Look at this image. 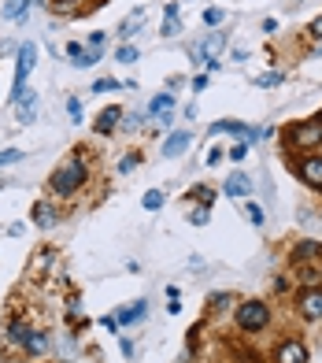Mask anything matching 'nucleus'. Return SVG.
I'll return each mask as SVG.
<instances>
[{
    "mask_svg": "<svg viewBox=\"0 0 322 363\" xmlns=\"http://www.w3.org/2000/svg\"><path fill=\"white\" fill-rule=\"evenodd\" d=\"M85 182H89V167H85V159L74 152V156H67L56 170H52L48 189H52V193H60V197H74Z\"/></svg>",
    "mask_w": 322,
    "mask_h": 363,
    "instance_id": "f257e3e1",
    "label": "nucleus"
},
{
    "mask_svg": "<svg viewBox=\"0 0 322 363\" xmlns=\"http://www.w3.org/2000/svg\"><path fill=\"white\" fill-rule=\"evenodd\" d=\"M282 141H285V152H304V156H311L322 145V123H315V119L289 123L285 130H282Z\"/></svg>",
    "mask_w": 322,
    "mask_h": 363,
    "instance_id": "f03ea898",
    "label": "nucleus"
},
{
    "mask_svg": "<svg viewBox=\"0 0 322 363\" xmlns=\"http://www.w3.org/2000/svg\"><path fill=\"white\" fill-rule=\"evenodd\" d=\"M233 319H238V330H244V334H263L271 326V308H267V301H241Z\"/></svg>",
    "mask_w": 322,
    "mask_h": 363,
    "instance_id": "7ed1b4c3",
    "label": "nucleus"
},
{
    "mask_svg": "<svg viewBox=\"0 0 322 363\" xmlns=\"http://www.w3.org/2000/svg\"><path fill=\"white\" fill-rule=\"evenodd\" d=\"M37 67V45L34 41H23L19 45V60H15V89H12V97H19V93L26 89V78H30V71Z\"/></svg>",
    "mask_w": 322,
    "mask_h": 363,
    "instance_id": "20e7f679",
    "label": "nucleus"
},
{
    "mask_svg": "<svg viewBox=\"0 0 322 363\" xmlns=\"http://www.w3.org/2000/svg\"><path fill=\"white\" fill-rule=\"evenodd\" d=\"M296 315L307 319V323H319L322 319V290H300L296 293Z\"/></svg>",
    "mask_w": 322,
    "mask_h": 363,
    "instance_id": "39448f33",
    "label": "nucleus"
},
{
    "mask_svg": "<svg viewBox=\"0 0 322 363\" xmlns=\"http://www.w3.org/2000/svg\"><path fill=\"white\" fill-rule=\"evenodd\" d=\"M222 45H226V34H204V37L197 41V45H189V56L204 67L208 60L219 56V48H222Z\"/></svg>",
    "mask_w": 322,
    "mask_h": 363,
    "instance_id": "423d86ee",
    "label": "nucleus"
},
{
    "mask_svg": "<svg viewBox=\"0 0 322 363\" xmlns=\"http://www.w3.org/2000/svg\"><path fill=\"white\" fill-rule=\"evenodd\" d=\"M293 170L300 175V182H304V186L322 189V156H300L296 163H293Z\"/></svg>",
    "mask_w": 322,
    "mask_h": 363,
    "instance_id": "0eeeda50",
    "label": "nucleus"
},
{
    "mask_svg": "<svg viewBox=\"0 0 322 363\" xmlns=\"http://www.w3.org/2000/svg\"><path fill=\"white\" fill-rule=\"evenodd\" d=\"M315 260H322V241H296L289 249V267H304Z\"/></svg>",
    "mask_w": 322,
    "mask_h": 363,
    "instance_id": "6e6552de",
    "label": "nucleus"
},
{
    "mask_svg": "<svg viewBox=\"0 0 322 363\" xmlns=\"http://www.w3.org/2000/svg\"><path fill=\"white\" fill-rule=\"evenodd\" d=\"M274 363H307V345L296 337L282 341V345L274 348Z\"/></svg>",
    "mask_w": 322,
    "mask_h": 363,
    "instance_id": "1a4fd4ad",
    "label": "nucleus"
},
{
    "mask_svg": "<svg viewBox=\"0 0 322 363\" xmlns=\"http://www.w3.org/2000/svg\"><path fill=\"white\" fill-rule=\"evenodd\" d=\"M119 123H123V108H119V104H111V108H104L100 115H96V134H115V130H119Z\"/></svg>",
    "mask_w": 322,
    "mask_h": 363,
    "instance_id": "9d476101",
    "label": "nucleus"
},
{
    "mask_svg": "<svg viewBox=\"0 0 322 363\" xmlns=\"http://www.w3.org/2000/svg\"><path fill=\"white\" fill-rule=\"evenodd\" d=\"M222 193H226V197H233V200H244V197H249L252 193V178L249 175H241V170H233V175L226 178V186H222Z\"/></svg>",
    "mask_w": 322,
    "mask_h": 363,
    "instance_id": "9b49d317",
    "label": "nucleus"
},
{
    "mask_svg": "<svg viewBox=\"0 0 322 363\" xmlns=\"http://www.w3.org/2000/svg\"><path fill=\"white\" fill-rule=\"evenodd\" d=\"M34 222L41 230H56L60 227V211L52 208L48 200H37V204H34Z\"/></svg>",
    "mask_w": 322,
    "mask_h": 363,
    "instance_id": "f8f14e48",
    "label": "nucleus"
},
{
    "mask_svg": "<svg viewBox=\"0 0 322 363\" xmlns=\"http://www.w3.org/2000/svg\"><path fill=\"white\" fill-rule=\"evenodd\" d=\"M208 134H211V137H215V134H238V137H244V141H252V130H249L244 123H238V119H219V123H211Z\"/></svg>",
    "mask_w": 322,
    "mask_h": 363,
    "instance_id": "ddd939ff",
    "label": "nucleus"
},
{
    "mask_svg": "<svg viewBox=\"0 0 322 363\" xmlns=\"http://www.w3.org/2000/svg\"><path fill=\"white\" fill-rule=\"evenodd\" d=\"M189 141H193V134L189 130H178V134H170L167 137V145H163V156L167 159H175V156H181L189 148Z\"/></svg>",
    "mask_w": 322,
    "mask_h": 363,
    "instance_id": "4468645a",
    "label": "nucleus"
},
{
    "mask_svg": "<svg viewBox=\"0 0 322 363\" xmlns=\"http://www.w3.org/2000/svg\"><path fill=\"white\" fill-rule=\"evenodd\" d=\"M37 0H8L4 8H0V19H8V23H12V19H23L26 15V8H34Z\"/></svg>",
    "mask_w": 322,
    "mask_h": 363,
    "instance_id": "2eb2a0df",
    "label": "nucleus"
},
{
    "mask_svg": "<svg viewBox=\"0 0 322 363\" xmlns=\"http://www.w3.org/2000/svg\"><path fill=\"white\" fill-rule=\"evenodd\" d=\"M145 15H148L145 8H137V12L126 15V19H123V26H119V37H123V41H126V37H134V34H137V26L145 23Z\"/></svg>",
    "mask_w": 322,
    "mask_h": 363,
    "instance_id": "dca6fc26",
    "label": "nucleus"
},
{
    "mask_svg": "<svg viewBox=\"0 0 322 363\" xmlns=\"http://www.w3.org/2000/svg\"><path fill=\"white\" fill-rule=\"evenodd\" d=\"M145 312H148V301H137L134 308H126V312L115 315V323H119V326H130V323H137V319H141Z\"/></svg>",
    "mask_w": 322,
    "mask_h": 363,
    "instance_id": "f3484780",
    "label": "nucleus"
},
{
    "mask_svg": "<svg viewBox=\"0 0 322 363\" xmlns=\"http://www.w3.org/2000/svg\"><path fill=\"white\" fill-rule=\"evenodd\" d=\"M170 108H175V93H159L148 100V115H167Z\"/></svg>",
    "mask_w": 322,
    "mask_h": 363,
    "instance_id": "a211bd4d",
    "label": "nucleus"
},
{
    "mask_svg": "<svg viewBox=\"0 0 322 363\" xmlns=\"http://www.w3.org/2000/svg\"><path fill=\"white\" fill-rule=\"evenodd\" d=\"M23 348L30 352V356H41V352L48 348V334H45V330H34V334L26 337V345H23Z\"/></svg>",
    "mask_w": 322,
    "mask_h": 363,
    "instance_id": "6ab92c4d",
    "label": "nucleus"
},
{
    "mask_svg": "<svg viewBox=\"0 0 322 363\" xmlns=\"http://www.w3.org/2000/svg\"><path fill=\"white\" fill-rule=\"evenodd\" d=\"M175 26H178V4H167V8H163V30H159V34H163V37H175Z\"/></svg>",
    "mask_w": 322,
    "mask_h": 363,
    "instance_id": "aec40b11",
    "label": "nucleus"
},
{
    "mask_svg": "<svg viewBox=\"0 0 322 363\" xmlns=\"http://www.w3.org/2000/svg\"><path fill=\"white\" fill-rule=\"evenodd\" d=\"M52 260H56V252H52V249H41V252H34V260H30V271H34V274H45V267H48Z\"/></svg>",
    "mask_w": 322,
    "mask_h": 363,
    "instance_id": "412c9836",
    "label": "nucleus"
},
{
    "mask_svg": "<svg viewBox=\"0 0 322 363\" xmlns=\"http://www.w3.org/2000/svg\"><path fill=\"white\" fill-rule=\"evenodd\" d=\"M30 334H34V326H30V323H12V330H8V341H15V345H26Z\"/></svg>",
    "mask_w": 322,
    "mask_h": 363,
    "instance_id": "4be33fe9",
    "label": "nucleus"
},
{
    "mask_svg": "<svg viewBox=\"0 0 322 363\" xmlns=\"http://www.w3.org/2000/svg\"><path fill=\"white\" fill-rule=\"evenodd\" d=\"M189 200H197V204L211 208V200H215V189H211V186H193V189H189Z\"/></svg>",
    "mask_w": 322,
    "mask_h": 363,
    "instance_id": "5701e85b",
    "label": "nucleus"
},
{
    "mask_svg": "<svg viewBox=\"0 0 322 363\" xmlns=\"http://www.w3.org/2000/svg\"><path fill=\"white\" fill-rule=\"evenodd\" d=\"M163 189H148V193H145V200H141V204H145V211H159V208H163Z\"/></svg>",
    "mask_w": 322,
    "mask_h": 363,
    "instance_id": "b1692460",
    "label": "nucleus"
},
{
    "mask_svg": "<svg viewBox=\"0 0 322 363\" xmlns=\"http://www.w3.org/2000/svg\"><path fill=\"white\" fill-rule=\"evenodd\" d=\"M23 148H4V152H0V167H8V163H23Z\"/></svg>",
    "mask_w": 322,
    "mask_h": 363,
    "instance_id": "393cba45",
    "label": "nucleus"
},
{
    "mask_svg": "<svg viewBox=\"0 0 322 363\" xmlns=\"http://www.w3.org/2000/svg\"><path fill=\"white\" fill-rule=\"evenodd\" d=\"M249 156V141H241V145H233V148H226V159L230 163H241V159Z\"/></svg>",
    "mask_w": 322,
    "mask_h": 363,
    "instance_id": "a878e982",
    "label": "nucleus"
},
{
    "mask_svg": "<svg viewBox=\"0 0 322 363\" xmlns=\"http://www.w3.org/2000/svg\"><path fill=\"white\" fill-rule=\"evenodd\" d=\"M244 215H249L252 227H263V222H267V215H263V208H260V204H249V208H244Z\"/></svg>",
    "mask_w": 322,
    "mask_h": 363,
    "instance_id": "bb28decb",
    "label": "nucleus"
},
{
    "mask_svg": "<svg viewBox=\"0 0 322 363\" xmlns=\"http://www.w3.org/2000/svg\"><path fill=\"white\" fill-rule=\"evenodd\" d=\"M222 19H226V12H222V8H208V12H204V26H219Z\"/></svg>",
    "mask_w": 322,
    "mask_h": 363,
    "instance_id": "cd10ccee",
    "label": "nucleus"
},
{
    "mask_svg": "<svg viewBox=\"0 0 322 363\" xmlns=\"http://www.w3.org/2000/svg\"><path fill=\"white\" fill-rule=\"evenodd\" d=\"M96 60H100V48H89V52H82V56L74 60V67H93Z\"/></svg>",
    "mask_w": 322,
    "mask_h": 363,
    "instance_id": "c85d7f7f",
    "label": "nucleus"
},
{
    "mask_svg": "<svg viewBox=\"0 0 322 363\" xmlns=\"http://www.w3.org/2000/svg\"><path fill=\"white\" fill-rule=\"evenodd\" d=\"M115 60H119V63H134L137 60V48L134 45H119V48H115Z\"/></svg>",
    "mask_w": 322,
    "mask_h": 363,
    "instance_id": "c756f323",
    "label": "nucleus"
},
{
    "mask_svg": "<svg viewBox=\"0 0 322 363\" xmlns=\"http://www.w3.org/2000/svg\"><path fill=\"white\" fill-rule=\"evenodd\" d=\"M230 301H233L230 293H215V296H211V304H208V312H222V308H226Z\"/></svg>",
    "mask_w": 322,
    "mask_h": 363,
    "instance_id": "7c9ffc66",
    "label": "nucleus"
},
{
    "mask_svg": "<svg viewBox=\"0 0 322 363\" xmlns=\"http://www.w3.org/2000/svg\"><path fill=\"white\" fill-rule=\"evenodd\" d=\"M119 89V82L115 78H100V82H93V93H115Z\"/></svg>",
    "mask_w": 322,
    "mask_h": 363,
    "instance_id": "2f4dec72",
    "label": "nucleus"
},
{
    "mask_svg": "<svg viewBox=\"0 0 322 363\" xmlns=\"http://www.w3.org/2000/svg\"><path fill=\"white\" fill-rule=\"evenodd\" d=\"M256 85H260V89H267V85H282V74H278V71L260 74V78H256Z\"/></svg>",
    "mask_w": 322,
    "mask_h": 363,
    "instance_id": "473e14b6",
    "label": "nucleus"
},
{
    "mask_svg": "<svg viewBox=\"0 0 322 363\" xmlns=\"http://www.w3.org/2000/svg\"><path fill=\"white\" fill-rule=\"evenodd\" d=\"M189 222H193V227H204V222H208V208H204V204L193 208V211H189Z\"/></svg>",
    "mask_w": 322,
    "mask_h": 363,
    "instance_id": "72a5a7b5",
    "label": "nucleus"
},
{
    "mask_svg": "<svg viewBox=\"0 0 322 363\" xmlns=\"http://www.w3.org/2000/svg\"><path fill=\"white\" fill-rule=\"evenodd\" d=\"M307 37H311V41H322V15H319V19H311V26H307Z\"/></svg>",
    "mask_w": 322,
    "mask_h": 363,
    "instance_id": "f704fd0d",
    "label": "nucleus"
},
{
    "mask_svg": "<svg viewBox=\"0 0 322 363\" xmlns=\"http://www.w3.org/2000/svg\"><path fill=\"white\" fill-rule=\"evenodd\" d=\"M67 112H71V119H74V123H82V104L74 100V97L67 100Z\"/></svg>",
    "mask_w": 322,
    "mask_h": 363,
    "instance_id": "c9c22d12",
    "label": "nucleus"
},
{
    "mask_svg": "<svg viewBox=\"0 0 322 363\" xmlns=\"http://www.w3.org/2000/svg\"><path fill=\"white\" fill-rule=\"evenodd\" d=\"M222 156H226V148H208V167H215Z\"/></svg>",
    "mask_w": 322,
    "mask_h": 363,
    "instance_id": "e433bc0d",
    "label": "nucleus"
},
{
    "mask_svg": "<svg viewBox=\"0 0 322 363\" xmlns=\"http://www.w3.org/2000/svg\"><path fill=\"white\" fill-rule=\"evenodd\" d=\"M193 89H197V93L208 89V74H197V78H193Z\"/></svg>",
    "mask_w": 322,
    "mask_h": 363,
    "instance_id": "4c0bfd02",
    "label": "nucleus"
},
{
    "mask_svg": "<svg viewBox=\"0 0 322 363\" xmlns=\"http://www.w3.org/2000/svg\"><path fill=\"white\" fill-rule=\"evenodd\" d=\"M78 4V0H52V8H56V12H67V8H74Z\"/></svg>",
    "mask_w": 322,
    "mask_h": 363,
    "instance_id": "58836bf2",
    "label": "nucleus"
},
{
    "mask_svg": "<svg viewBox=\"0 0 322 363\" xmlns=\"http://www.w3.org/2000/svg\"><path fill=\"white\" fill-rule=\"evenodd\" d=\"M82 52H85V48L78 45V41H71V45H67V56H71V60H78V56H82Z\"/></svg>",
    "mask_w": 322,
    "mask_h": 363,
    "instance_id": "ea45409f",
    "label": "nucleus"
},
{
    "mask_svg": "<svg viewBox=\"0 0 322 363\" xmlns=\"http://www.w3.org/2000/svg\"><path fill=\"white\" fill-rule=\"evenodd\" d=\"M134 167H137V156H126L123 163H119V170H123V175H126V170H134Z\"/></svg>",
    "mask_w": 322,
    "mask_h": 363,
    "instance_id": "a19ab883",
    "label": "nucleus"
},
{
    "mask_svg": "<svg viewBox=\"0 0 322 363\" xmlns=\"http://www.w3.org/2000/svg\"><path fill=\"white\" fill-rule=\"evenodd\" d=\"M100 45H104V34L96 30V34H89V48H100Z\"/></svg>",
    "mask_w": 322,
    "mask_h": 363,
    "instance_id": "79ce46f5",
    "label": "nucleus"
},
{
    "mask_svg": "<svg viewBox=\"0 0 322 363\" xmlns=\"http://www.w3.org/2000/svg\"><path fill=\"white\" fill-rule=\"evenodd\" d=\"M296 4H300V0H296Z\"/></svg>",
    "mask_w": 322,
    "mask_h": 363,
    "instance_id": "37998d69",
    "label": "nucleus"
}]
</instances>
